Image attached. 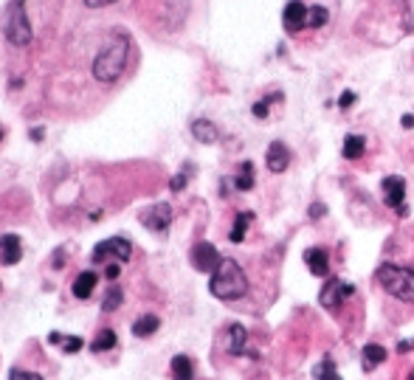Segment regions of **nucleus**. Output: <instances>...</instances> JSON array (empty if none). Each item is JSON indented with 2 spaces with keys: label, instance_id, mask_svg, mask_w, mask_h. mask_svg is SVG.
I'll return each mask as SVG.
<instances>
[{
  "label": "nucleus",
  "instance_id": "nucleus-28",
  "mask_svg": "<svg viewBox=\"0 0 414 380\" xmlns=\"http://www.w3.org/2000/svg\"><path fill=\"white\" fill-rule=\"evenodd\" d=\"M273 99H279V96H268L265 102H256V105H254V116H256V119H265V116H268V105H270Z\"/></svg>",
  "mask_w": 414,
  "mask_h": 380
},
{
  "label": "nucleus",
  "instance_id": "nucleus-16",
  "mask_svg": "<svg viewBox=\"0 0 414 380\" xmlns=\"http://www.w3.org/2000/svg\"><path fill=\"white\" fill-rule=\"evenodd\" d=\"M96 282H99V276H96L93 271L79 273V276H77V282H74V296H77V298H88V296L93 293Z\"/></svg>",
  "mask_w": 414,
  "mask_h": 380
},
{
  "label": "nucleus",
  "instance_id": "nucleus-15",
  "mask_svg": "<svg viewBox=\"0 0 414 380\" xmlns=\"http://www.w3.org/2000/svg\"><path fill=\"white\" fill-rule=\"evenodd\" d=\"M386 355H389V352H386L381 344H367V347H364V358H361V366H364L367 372H372L375 366H381V363L386 360Z\"/></svg>",
  "mask_w": 414,
  "mask_h": 380
},
{
  "label": "nucleus",
  "instance_id": "nucleus-12",
  "mask_svg": "<svg viewBox=\"0 0 414 380\" xmlns=\"http://www.w3.org/2000/svg\"><path fill=\"white\" fill-rule=\"evenodd\" d=\"M23 257V245L15 234H3L0 237V262L3 265H17Z\"/></svg>",
  "mask_w": 414,
  "mask_h": 380
},
{
  "label": "nucleus",
  "instance_id": "nucleus-5",
  "mask_svg": "<svg viewBox=\"0 0 414 380\" xmlns=\"http://www.w3.org/2000/svg\"><path fill=\"white\" fill-rule=\"evenodd\" d=\"M220 251L212 245V243H197L192 248V265L200 271V273H215L217 265H220Z\"/></svg>",
  "mask_w": 414,
  "mask_h": 380
},
{
  "label": "nucleus",
  "instance_id": "nucleus-26",
  "mask_svg": "<svg viewBox=\"0 0 414 380\" xmlns=\"http://www.w3.org/2000/svg\"><path fill=\"white\" fill-rule=\"evenodd\" d=\"M327 23V9L324 6H313L307 12V29H321Z\"/></svg>",
  "mask_w": 414,
  "mask_h": 380
},
{
  "label": "nucleus",
  "instance_id": "nucleus-6",
  "mask_svg": "<svg viewBox=\"0 0 414 380\" xmlns=\"http://www.w3.org/2000/svg\"><path fill=\"white\" fill-rule=\"evenodd\" d=\"M353 293V287L350 284H344L341 279H327V284L321 287V293H319V301H321V307H327V310H335L338 304L344 301V296H350Z\"/></svg>",
  "mask_w": 414,
  "mask_h": 380
},
{
  "label": "nucleus",
  "instance_id": "nucleus-19",
  "mask_svg": "<svg viewBox=\"0 0 414 380\" xmlns=\"http://www.w3.org/2000/svg\"><path fill=\"white\" fill-rule=\"evenodd\" d=\"M172 377L175 380H192L194 372H192V360L186 355H175L172 358Z\"/></svg>",
  "mask_w": 414,
  "mask_h": 380
},
{
  "label": "nucleus",
  "instance_id": "nucleus-25",
  "mask_svg": "<svg viewBox=\"0 0 414 380\" xmlns=\"http://www.w3.org/2000/svg\"><path fill=\"white\" fill-rule=\"evenodd\" d=\"M113 347H116V333H113V330H102V333L96 335V341L91 344L93 352H105V349H113Z\"/></svg>",
  "mask_w": 414,
  "mask_h": 380
},
{
  "label": "nucleus",
  "instance_id": "nucleus-4",
  "mask_svg": "<svg viewBox=\"0 0 414 380\" xmlns=\"http://www.w3.org/2000/svg\"><path fill=\"white\" fill-rule=\"evenodd\" d=\"M6 40L12 45H29L31 43V26L26 20V6L23 0H15L12 9H9V20H6Z\"/></svg>",
  "mask_w": 414,
  "mask_h": 380
},
{
  "label": "nucleus",
  "instance_id": "nucleus-30",
  "mask_svg": "<svg viewBox=\"0 0 414 380\" xmlns=\"http://www.w3.org/2000/svg\"><path fill=\"white\" fill-rule=\"evenodd\" d=\"M110 3H116V0H85V6H91V9H102V6H110Z\"/></svg>",
  "mask_w": 414,
  "mask_h": 380
},
{
  "label": "nucleus",
  "instance_id": "nucleus-14",
  "mask_svg": "<svg viewBox=\"0 0 414 380\" xmlns=\"http://www.w3.org/2000/svg\"><path fill=\"white\" fill-rule=\"evenodd\" d=\"M192 135L200 141V144H215L217 141V127L212 124V121H206V119H197V121H192Z\"/></svg>",
  "mask_w": 414,
  "mask_h": 380
},
{
  "label": "nucleus",
  "instance_id": "nucleus-3",
  "mask_svg": "<svg viewBox=\"0 0 414 380\" xmlns=\"http://www.w3.org/2000/svg\"><path fill=\"white\" fill-rule=\"evenodd\" d=\"M375 276L389 296L400 301H414V271L400 268V265H381Z\"/></svg>",
  "mask_w": 414,
  "mask_h": 380
},
{
  "label": "nucleus",
  "instance_id": "nucleus-1",
  "mask_svg": "<svg viewBox=\"0 0 414 380\" xmlns=\"http://www.w3.org/2000/svg\"><path fill=\"white\" fill-rule=\"evenodd\" d=\"M127 56H130V40H127L124 34L113 37V40L102 48V54L96 56V62H93V76H96L99 82H105V85L116 82L118 76L124 73V68H127Z\"/></svg>",
  "mask_w": 414,
  "mask_h": 380
},
{
  "label": "nucleus",
  "instance_id": "nucleus-13",
  "mask_svg": "<svg viewBox=\"0 0 414 380\" xmlns=\"http://www.w3.org/2000/svg\"><path fill=\"white\" fill-rule=\"evenodd\" d=\"M305 262H307L313 276H327L330 273V259H327L324 248H307L305 251Z\"/></svg>",
  "mask_w": 414,
  "mask_h": 380
},
{
  "label": "nucleus",
  "instance_id": "nucleus-11",
  "mask_svg": "<svg viewBox=\"0 0 414 380\" xmlns=\"http://www.w3.org/2000/svg\"><path fill=\"white\" fill-rule=\"evenodd\" d=\"M141 220H144L147 228H153V231H167L169 220H172V208H169L167 203H158V206H153L150 211H144Z\"/></svg>",
  "mask_w": 414,
  "mask_h": 380
},
{
  "label": "nucleus",
  "instance_id": "nucleus-27",
  "mask_svg": "<svg viewBox=\"0 0 414 380\" xmlns=\"http://www.w3.org/2000/svg\"><path fill=\"white\" fill-rule=\"evenodd\" d=\"M118 304H121V290H118V287H110V293H107V298H105L102 307L110 313V310H116V307H118Z\"/></svg>",
  "mask_w": 414,
  "mask_h": 380
},
{
  "label": "nucleus",
  "instance_id": "nucleus-7",
  "mask_svg": "<svg viewBox=\"0 0 414 380\" xmlns=\"http://www.w3.org/2000/svg\"><path fill=\"white\" fill-rule=\"evenodd\" d=\"M130 254H132V245H130L124 237H113V240H105V243L96 245L93 259L102 262L105 257H116L118 262H124V259H130Z\"/></svg>",
  "mask_w": 414,
  "mask_h": 380
},
{
  "label": "nucleus",
  "instance_id": "nucleus-36",
  "mask_svg": "<svg viewBox=\"0 0 414 380\" xmlns=\"http://www.w3.org/2000/svg\"><path fill=\"white\" fill-rule=\"evenodd\" d=\"M107 276L116 279V276H118V265H110V268H107Z\"/></svg>",
  "mask_w": 414,
  "mask_h": 380
},
{
  "label": "nucleus",
  "instance_id": "nucleus-2",
  "mask_svg": "<svg viewBox=\"0 0 414 380\" xmlns=\"http://www.w3.org/2000/svg\"><path fill=\"white\" fill-rule=\"evenodd\" d=\"M209 290L215 298L220 301H234V298H243L248 293V279L243 273V268L234 262V259H223L217 265V271L212 273V282H209Z\"/></svg>",
  "mask_w": 414,
  "mask_h": 380
},
{
  "label": "nucleus",
  "instance_id": "nucleus-33",
  "mask_svg": "<svg viewBox=\"0 0 414 380\" xmlns=\"http://www.w3.org/2000/svg\"><path fill=\"white\" fill-rule=\"evenodd\" d=\"M183 181H186V175H178V178H172V183H169V186H172V192H181V189H183Z\"/></svg>",
  "mask_w": 414,
  "mask_h": 380
},
{
  "label": "nucleus",
  "instance_id": "nucleus-17",
  "mask_svg": "<svg viewBox=\"0 0 414 380\" xmlns=\"http://www.w3.org/2000/svg\"><path fill=\"white\" fill-rule=\"evenodd\" d=\"M364 149H367V141L361 135H347V138H344V158L355 161V158L364 155Z\"/></svg>",
  "mask_w": 414,
  "mask_h": 380
},
{
  "label": "nucleus",
  "instance_id": "nucleus-34",
  "mask_svg": "<svg viewBox=\"0 0 414 380\" xmlns=\"http://www.w3.org/2000/svg\"><path fill=\"white\" fill-rule=\"evenodd\" d=\"M400 124H403L406 130H408V127H414V116H403V119H400Z\"/></svg>",
  "mask_w": 414,
  "mask_h": 380
},
{
  "label": "nucleus",
  "instance_id": "nucleus-21",
  "mask_svg": "<svg viewBox=\"0 0 414 380\" xmlns=\"http://www.w3.org/2000/svg\"><path fill=\"white\" fill-rule=\"evenodd\" d=\"M251 220H254V214H251V211H243V214H237V220H234V228H231V243H243V237H245V231H248Z\"/></svg>",
  "mask_w": 414,
  "mask_h": 380
},
{
  "label": "nucleus",
  "instance_id": "nucleus-38",
  "mask_svg": "<svg viewBox=\"0 0 414 380\" xmlns=\"http://www.w3.org/2000/svg\"><path fill=\"white\" fill-rule=\"evenodd\" d=\"M0 138H3V130H0Z\"/></svg>",
  "mask_w": 414,
  "mask_h": 380
},
{
  "label": "nucleus",
  "instance_id": "nucleus-18",
  "mask_svg": "<svg viewBox=\"0 0 414 380\" xmlns=\"http://www.w3.org/2000/svg\"><path fill=\"white\" fill-rule=\"evenodd\" d=\"M245 338H248V333H245V327H240V324H231L229 327V352L231 355H240L243 352V347H245Z\"/></svg>",
  "mask_w": 414,
  "mask_h": 380
},
{
  "label": "nucleus",
  "instance_id": "nucleus-22",
  "mask_svg": "<svg viewBox=\"0 0 414 380\" xmlns=\"http://www.w3.org/2000/svg\"><path fill=\"white\" fill-rule=\"evenodd\" d=\"M234 186H237L240 192H248V189L254 186V164H251V161H245V164L240 167V172H237V178H234Z\"/></svg>",
  "mask_w": 414,
  "mask_h": 380
},
{
  "label": "nucleus",
  "instance_id": "nucleus-10",
  "mask_svg": "<svg viewBox=\"0 0 414 380\" xmlns=\"http://www.w3.org/2000/svg\"><path fill=\"white\" fill-rule=\"evenodd\" d=\"M265 161H268V169L273 175H279V172H285L291 167V149L282 141H273L268 146V152H265Z\"/></svg>",
  "mask_w": 414,
  "mask_h": 380
},
{
  "label": "nucleus",
  "instance_id": "nucleus-29",
  "mask_svg": "<svg viewBox=\"0 0 414 380\" xmlns=\"http://www.w3.org/2000/svg\"><path fill=\"white\" fill-rule=\"evenodd\" d=\"M9 380H43L40 374H34V372H23V369H15L12 374H9Z\"/></svg>",
  "mask_w": 414,
  "mask_h": 380
},
{
  "label": "nucleus",
  "instance_id": "nucleus-9",
  "mask_svg": "<svg viewBox=\"0 0 414 380\" xmlns=\"http://www.w3.org/2000/svg\"><path fill=\"white\" fill-rule=\"evenodd\" d=\"M307 6L302 3V0H291V3L285 6V12H282V23H285V31L288 34H296L299 29H305L307 26Z\"/></svg>",
  "mask_w": 414,
  "mask_h": 380
},
{
  "label": "nucleus",
  "instance_id": "nucleus-24",
  "mask_svg": "<svg viewBox=\"0 0 414 380\" xmlns=\"http://www.w3.org/2000/svg\"><path fill=\"white\" fill-rule=\"evenodd\" d=\"M316 380H341V374L335 372V363H332V358H324L319 366H316Z\"/></svg>",
  "mask_w": 414,
  "mask_h": 380
},
{
  "label": "nucleus",
  "instance_id": "nucleus-23",
  "mask_svg": "<svg viewBox=\"0 0 414 380\" xmlns=\"http://www.w3.org/2000/svg\"><path fill=\"white\" fill-rule=\"evenodd\" d=\"M51 344H56V347H62L65 352H79L82 349V338H68V335H59V333H51V338H48Z\"/></svg>",
  "mask_w": 414,
  "mask_h": 380
},
{
  "label": "nucleus",
  "instance_id": "nucleus-35",
  "mask_svg": "<svg viewBox=\"0 0 414 380\" xmlns=\"http://www.w3.org/2000/svg\"><path fill=\"white\" fill-rule=\"evenodd\" d=\"M411 347H414V341H400V347H397V349H400V352H408Z\"/></svg>",
  "mask_w": 414,
  "mask_h": 380
},
{
  "label": "nucleus",
  "instance_id": "nucleus-37",
  "mask_svg": "<svg viewBox=\"0 0 414 380\" xmlns=\"http://www.w3.org/2000/svg\"><path fill=\"white\" fill-rule=\"evenodd\" d=\"M408 380H414V374H408Z\"/></svg>",
  "mask_w": 414,
  "mask_h": 380
},
{
  "label": "nucleus",
  "instance_id": "nucleus-31",
  "mask_svg": "<svg viewBox=\"0 0 414 380\" xmlns=\"http://www.w3.org/2000/svg\"><path fill=\"white\" fill-rule=\"evenodd\" d=\"M324 214H327V208H324L321 203H313V206H310V217H313V220H316V217H324Z\"/></svg>",
  "mask_w": 414,
  "mask_h": 380
},
{
  "label": "nucleus",
  "instance_id": "nucleus-20",
  "mask_svg": "<svg viewBox=\"0 0 414 380\" xmlns=\"http://www.w3.org/2000/svg\"><path fill=\"white\" fill-rule=\"evenodd\" d=\"M158 327H161L158 316H141V319H138V321L132 324V333H135L138 338H147V335H153Z\"/></svg>",
  "mask_w": 414,
  "mask_h": 380
},
{
  "label": "nucleus",
  "instance_id": "nucleus-8",
  "mask_svg": "<svg viewBox=\"0 0 414 380\" xmlns=\"http://www.w3.org/2000/svg\"><path fill=\"white\" fill-rule=\"evenodd\" d=\"M403 197H406V183H403V178H397V175L383 178V203H386L389 208H397L400 214H406Z\"/></svg>",
  "mask_w": 414,
  "mask_h": 380
},
{
  "label": "nucleus",
  "instance_id": "nucleus-32",
  "mask_svg": "<svg viewBox=\"0 0 414 380\" xmlns=\"http://www.w3.org/2000/svg\"><path fill=\"white\" fill-rule=\"evenodd\" d=\"M353 102H355V93H344V96L338 99V105H341V107H350Z\"/></svg>",
  "mask_w": 414,
  "mask_h": 380
}]
</instances>
